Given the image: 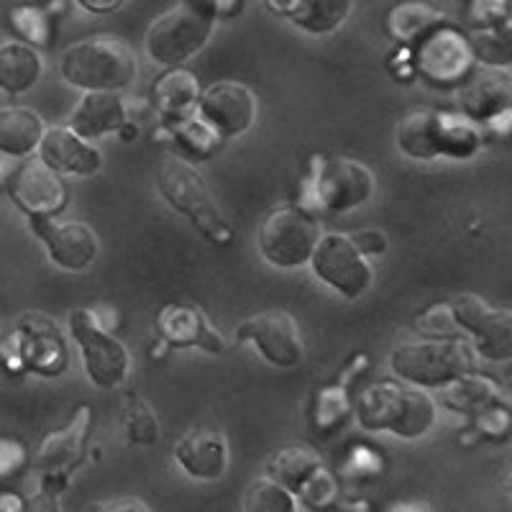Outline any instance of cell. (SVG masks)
Segmentation results:
<instances>
[{
  "label": "cell",
  "mask_w": 512,
  "mask_h": 512,
  "mask_svg": "<svg viewBox=\"0 0 512 512\" xmlns=\"http://www.w3.org/2000/svg\"><path fill=\"white\" fill-rule=\"evenodd\" d=\"M484 144L482 128L464 113L413 111L395 126V146L402 157L415 162L456 159L466 162L479 154Z\"/></svg>",
  "instance_id": "obj_1"
},
{
  "label": "cell",
  "mask_w": 512,
  "mask_h": 512,
  "mask_svg": "<svg viewBox=\"0 0 512 512\" xmlns=\"http://www.w3.org/2000/svg\"><path fill=\"white\" fill-rule=\"evenodd\" d=\"M356 423L367 433H392L402 441H418L436 425V400L405 382H377L361 392L354 405Z\"/></svg>",
  "instance_id": "obj_2"
},
{
  "label": "cell",
  "mask_w": 512,
  "mask_h": 512,
  "mask_svg": "<svg viewBox=\"0 0 512 512\" xmlns=\"http://www.w3.org/2000/svg\"><path fill=\"white\" fill-rule=\"evenodd\" d=\"M136 70L134 49L111 36L77 41L59 62L64 82L85 93H123L134 85Z\"/></svg>",
  "instance_id": "obj_3"
},
{
  "label": "cell",
  "mask_w": 512,
  "mask_h": 512,
  "mask_svg": "<svg viewBox=\"0 0 512 512\" xmlns=\"http://www.w3.org/2000/svg\"><path fill=\"white\" fill-rule=\"evenodd\" d=\"M157 187L172 210L185 216L210 244L228 246L236 236L231 221L221 213L208 182L198 169L180 157H167L159 164Z\"/></svg>",
  "instance_id": "obj_4"
},
{
  "label": "cell",
  "mask_w": 512,
  "mask_h": 512,
  "mask_svg": "<svg viewBox=\"0 0 512 512\" xmlns=\"http://www.w3.org/2000/svg\"><path fill=\"white\" fill-rule=\"evenodd\" d=\"M472 346L461 338H420L405 341L390 351V372L410 387L441 390L474 367Z\"/></svg>",
  "instance_id": "obj_5"
},
{
  "label": "cell",
  "mask_w": 512,
  "mask_h": 512,
  "mask_svg": "<svg viewBox=\"0 0 512 512\" xmlns=\"http://www.w3.org/2000/svg\"><path fill=\"white\" fill-rule=\"evenodd\" d=\"M216 29V16H210L200 6L182 0L175 8H169L146 31V54L162 67H182L195 54L205 49V44Z\"/></svg>",
  "instance_id": "obj_6"
},
{
  "label": "cell",
  "mask_w": 512,
  "mask_h": 512,
  "mask_svg": "<svg viewBox=\"0 0 512 512\" xmlns=\"http://www.w3.org/2000/svg\"><path fill=\"white\" fill-rule=\"evenodd\" d=\"M0 359L13 372H31L39 377H57L67 369V344L49 315L24 313L11 336H6Z\"/></svg>",
  "instance_id": "obj_7"
},
{
  "label": "cell",
  "mask_w": 512,
  "mask_h": 512,
  "mask_svg": "<svg viewBox=\"0 0 512 512\" xmlns=\"http://www.w3.org/2000/svg\"><path fill=\"white\" fill-rule=\"evenodd\" d=\"M323 239L320 221L303 205H277L259 226V251L277 269H300L310 264Z\"/></svg>",
  "instance_id": "obj_8"
},
{
  "label": "cell",
  "mask_w": 512,
  "mask_h": 512,
  "mask_svg": "<svg viewBox=\"0 0 512 512\" xmlns=\"http://www.w3.org/2000/svg\"><path fill=\"white\" fill-rule=\"evenodd\" d=\"M70 333L80 346L82 369L98 390H116L131 374V354L121 338L108 331L100 315L90 308L70 313Z\"/></svg>",
  "instance_id": "obj_9"
},
{
  "label": "cell",
  "mask_w": 512,
  "mask_h": 512,
  "mask_svg": "<svg viewBox=\"0 0 512 512\" xmlns=\"http://www.w3.org/2000/svg\"><path fill=\"white\" fill-rule=\"evenodd\" d=\"M377 190L374 172L367 164L354 159L331 157L313 159V172L308 177V195L313 198V210L320 213H349L372 200Z\"/></svg>",
  "instance_id": "obj_10"
},
{
  "label": "cell",
  "mask_w": 512,
  "mask_h": 512,
  "mask_svg": "<svg viewBox=\"0 0 512 512\" xmlns=\"http://www.w3.org/2000/svg\"><path fill=\"white\" fill-rule=\"evenodd\" d=\"M93 425V410L82 405L70 420L67 428L49 433L36 451V474H39V489L59 497L70 487L75 469L85 461L88 454V433Z\"/></svg>",
  "instance_id": "obj_11"
},
{
  "label": "cell",
  "mask_w": 512,
  "mask_h": 512,
  "mask_svg": "<svg viewBox=\"0 0 512 512\" xmlns=\"http://www.w3.org/2000/svg\"><path fill=\"white\" fill-rule=\"evenodd\" d=\"M474 59L469 36L454 26H441L425 36L413 49V67L433 88H461L474 75Z\"/></svg>",
  "instance_id": "obj_12"
},
{
  "label": "cell",
  "mask_w": 512,
  "mask_h": 512,
  "mask_svg": "<svg viewBox=\"0 0 512 512\" xmlns=\"http://www.w3.org/2000/svg\"><path fill=\"white\" fill-rule=\"evenodd\" d=\"M310 267L323 285L346 300H359L374 282L372 264L351 244L349 233L323 236L310 256Z\"/></svg>",
  "instance_id": "obj_13"
},
{
  "label": "cell",
  "mask_w": 512,
  "mask_h": 512,
  "mask_svg": "<svg viewBox=\"0 0 512 512\" xmlns=\"http://www.w3.org/2000/svg\"><path fill=\"white\" fill-rule=\"evenodd\" d=\"M236 341L254 346L256 354H262L272 367L295 369L305 359L303 331L295 315L287 310H264L251 315L236 328Z\"/></svg>",
  "instance_id": "obj_14"
},
{
  "label": "cell",
  "mask_w": 512,
  "mask_h": 512,
  "mask_svg": "<svg viewBox=\"0 0 512 512\" xmlns=\"http://www.w3.org/2000/svg\"><path fill=\"white\" fill-rule=\"evenodd\" d=\"M461 113L482 128V134L512 136V72H477L459 90Z\"/></svg>",
  "instance_id": "obj_15"
},
{
  "label": "cell",
  "mask_w": 512,
  "mask_h": 512,
  "mask_svg": "<svg viewBox=\"0 0 512 512\" xmlns=\"http://www.w3.org/2000/svg\"><path fill=\"white\" fill-rule=\"evenodd\" d=\"M8 195L13 203L24 210L26 218H57L67 208V185L62 175L36 159H26L11 169V177L6 182Z\"/></svg>",
  "instance_id": "obj_16"
},
{
  "label": "cell",
  "mask_w": 512,
  "mask_h": 512,
  "mask_svg": "<svg viewBox=\"0 0 512 512\" xmlns=\"http://www.w3.org/2000/svg\"><path fill=\"white\" fill-rule=\"evenodd\" d=\"M259 103L254 90L241 82H216L203 90L195 108V116L218 136V139H236L244 136L256 121Z\"/></svg>",
  "instance_id": "obj_17"
},
{
  "label": "cell",
  "mask_w": 512,
  "mask_h": 512,
  "mask_svg": "<svg viewBox=\"0 0 512 512\" xmlns=\"http://www.w3.org/2000/svg\"><path fill=\"white\" fill-rule=\"evenodd\" d=\"M29 226L47 249L49 262L62 272H85L98 259V233L88 223H59L57 218H31Z\"/></svg>",
  "instance_id": "obj_18"
},
{
  "label": "cell",
  "mask_w": 512,
  "mask_h": 512,
  "mask_svg": "<svg viewBox=\"0 0 512 512\" xmlns=\"http://www.w3.org/2000/svg\"><path fill=\"white\" fill-rule=\"evenodd\" d=\"M175 461L195 482H218L228 472V441L213 428H192L177 441Z\"/></svg>",
  "instance_id": "obj_19"
},
{
  "label": "cell",
  "mask_w": 512,
  "mask_h": 512,
  "mask_svg": "<svg viewBox=\"0 0 512 512\" xmlns=\"http://www.w3.org/2000/svg\"><path fill=\"white\" fill-rule=\"evenodd\" d=\"M39 159L57 175L90 177L103 167L98 146L75 134L70 126H52L39 144Z\"/></svg>",
  "instance_id": "obj_20"
},
{
  "label": "cell",
  "mask_w": 512,
  "mask_h": 512,
  "mask_svg": "<svg viewBox=\"0 0 512 512\" xmlns=\"http://www.w3.org/2000/svg\"><path fill=\"white\" fill-rule=\"evenodd\" d=\"M159 333L172 349H200L205 354H223L228 349L226 338L195 305H167L159 313Z\"/></svg>",
  "instance_id": "obj_21"
},
{
  "label": "cell",
  "mask_w": 512,
  "mask_h": 512,
  "mask_svg": "<svg viewBox=\"0 0 512 512\" xmlns=\"http://www.w3.org/2000/svg\"><path fill=\"white\" fill-rule=\"evenodd\" d=\"M131 121V108L121 93H85L72 111L67 126L82 139H100V136L123 131Z\"/></svg>",
  "instance_id": "obj_22"
},
{
  "label": "cell",
  "mask_w": 512,
  "mask_h": 512,
  "mask_svg": "<svg viewBox=\"0 0 512 512\" xmlns=\"http://www.w3.org/2000/svg\"><path fill=\"white\" fill-rule=\"evenodd\" d=\"M277 16L290 18L310 36L333 34L351 16L354 0H267Z\"/></svg>",
  "instance_id": "obj_23"
},
{
  "label": "cell",
  "mask_w": 512,
  "mask_h": 512,
  "mask_svg": "<svg viewBox=\"0 0 512 512\" xmlns=\"http://www.w3.org/2000/svg\"><path fill=\"white\" fill-rule=\"evenodd\" d=\"M47 134V123L34 108L6 105L0 108V154L6 159H29L39 152V144Z\"/></svg>",
  "instance_id": "obj_24"
},
{
  "label": "cell",
  "mask_w": 512,
  "mask_h": 512,
  "mask_svg": "<svg viewBox=\"0 0 512 512\" xmlns=\"http://www.w3.org/2000/svg\"><path fill=\"white\" fill-rule=\"evenodd\" d=\"M203 95L198 77L185 67H172L164 72L152 85V105L154 111L162 113L164 118H185L195 113L198 100Z\"/></svg>",
  "instance_id": "obj_25"
},
{
  "label": "cell",
  "mask_w": 512,
  "mask_h": 512,
  "mask_svg": "<svg viewBox=\"0 0 512 512\" xmlns=\"http://www.w3.org/2000/svg\"><path fill=\"white\" fill-rule=\"evenodd\" d=\"M44 59L39 49L24 41H6L0 44V93L21 95L41 80Z\"/></svg>",
  "instance_id": "obj_26"
},
{
  "label": "cell",
  "mask_w": 512,
  "mask_h": 512,
  "mask_svg": "<svg viewBox=\"0 0 512 512\" xmlns=\"http://www.w3.org/2000/svg\"><path fill=\"white\" fill-rule=\"evenodd\" d=\"M446 24V16L438 8L420 3V0L397 3L390 11V16H387V31L405 49H415L425 36Z\"/></svg>",
  "instance_id": "obj_27"
},
{
  "label": "cell",
  "mask_w": 512,
  "mask_h": 512,
  "mask_svg": "<svg viewBox=\"0 0 512 512\" xmlns=\"http://www.w3.org/2000/svg\"><path fill=\"white\" fill-rule=\"evenodd\" d=\"M441 400L448 410L474 418L482 410L502 402V392L489 377L469 372L464 377L454 379L451 384H446V387H441Z\"/></svg>",
  "instance_id": "obj_28"
},
{
  "label": "cell",
  "mask_w": 512,
  "mask_h": 512,
  "mask_svg": "<svg viewBox=\"0 0 512 512\" xmlns=\"http://www.w3.org/2000/svg\"><path fill=\"white\" fill-rule=\"evenodd\" d=\"M472 338V351L484 361H510L512 359V310L489 308L482 315Z\"/></svg>",
  "instance_id": "obj_29"
},
{
  "label": "cell",
  "mask_w": 512,
  "mask_h": 512,
  "mask_svg": "<svg viewBox=\"0 0 512 512\" xmlns=\"http://www.w3.org/2000/svg\"><path fill=\"white\" fill-rule=\"evenodd\" d=\"M318 466H323V461H320V456L315 454L313 448L287 446L267 459V477L274 479V482H280L282 487L295 492L297 497L300 487L308 482V477Z\"/></svg>",
  "instance_id": "obj_30"
},
{
  "label": "cell",
  "mask_w": 512,
  "mask_h": 512,
  "mask_svg": "<svg viewBox=\"0 0 512 512\" xmlns=\"http://www.w3.org/2000/svg\"><path fill=\"white\" fill-rule=\"evenodd\" d=\"M474 59L489 70H510L512 67V24L489 26V29H477L469 36Z\"/></svg>",
  "instance_id": "obj_31"
},
{
  "label": "cell",
  "mask_w": 512,
  "mask_h": 512,
  "mask_svg": "<svg viewBox=\"0 0 512 512\" xmlns=\"http://www.w3.org/2000/svg\"><path fill=\"white\" fill-rule=\"evenodd\" d=\"M164 128H167L172 139L177 141L182 152L192 154V157L208 159L216 154V149L221 146L223 139H218L198 116H185V118H169L164 121Z\"/></svg>",
  "instance_id": "obj_32"
},
{
  "label": "cell",
  "mask_w": 512,
  "mask_h": 512,
  "mask_svg": "<svg viewBox=\"0 0 512 512\" xmlns=\"http://www.w3.org/2000/svg\"><path fill=\"white\" fill-rule=\"evenodd\" d=\"M121 423L128 443H136V446H154V443H159V436H162L157 413L141 397H128L126 405H123Z\"/></svg>",
  "instance_id": "obj_33"
},
{
  "label": "cell",
  "mask_w": 512,
  "mask_h": 512,
  "mask_svg": "<svg viewBox=\"0 0 512 512\" xmlns=\"http://www.w3.org/2000/svg\"><path fill=\"white\" fill-rule=\"evenodd\" d=\"M244 512H297V497L280 482L259 477L246 489Z\"/></svg>",
  "instance_id": "obj_34"
},
{
  "label": "cell",
  "mask_w": 512,
  "mask_h": 512,
  "mask_svg": "<svg viewBox=\"0 0 512 512\" xmlns=\"http://www.w3.org/2000/svg\"><path fill=\"white\" fill-rule=\"evenodd\" d=\"M13 34L34 49H47L52 44V21L39 6H18L8 16Z\"/></svg>",
  "instance_id": "obj_35"
},
{
  "label": "cell",
  "mask_w": 512,
  "mask_h": 512,
  "mask_svg": "<svg viewBox=\"0 0 512 512\" xmlns=\"http://www.w3.org/2000/svg\"><path fill=\"white\" fill-rule=\"evenodd\" d=\"M297 500L313 512L331 510L338 500V479L333 477V472H328L326 466H318L308 477V482L300 487Z\"/></svg>",
  "instance_id": "obj_36"
},
{
  "label": "cell",
  "mask_w": 512,
  "mask_h": 512,
  "mask_svg": "<svg viewBox=\"0 0 512 512\" xmlns=\"http://www.w3.org/2000/svg\"><path fill=\"white\" fill-rule=\"evenodd\" d=\"M351 405L349 397H346L344 387H328L318 395L315 402V425H318L320 433H328L333 428L344 423V418L349 415Z\"/></svg>",
  "instance_id": "obj_37"
},
{
  "label": "cell",
  "mask_w": 512,
  "mask_h": 512,
  "mask_svg": "<svg viewBox=\"0 0 512 512\" xmlns=\"http://www.w3.org/2000/svg\"><path fill=\"white\" fill-rule=\"evenodd\" d=\"M415 328L418 333H423V338H459L461 331L456 326L454 313H451V305L441 303L428 308L425 313L418 315L415 320Z\"/></svg>",
  "instance_id": "obj_38"
},
{
  "label": "cell",
  "mask_w": 512,
  "mask_h": 512,
  "mask_svg": "<svg viewBox=\"0 0 512 512\" xmlns=\"http://www.w3.org/2000/svg\"><path fill=\"white\" fill-rule=\"evenodd\" d=\"M474 423H477V431L482 433L484 438L502 441V438L510 436L512 431V413L502 405V402H497V405H492V408L474 415Z\"/></svg>",
  "instance_id": "obj_39"
},
{
  "label": "cell",
  "mask_w": 512,
  "mask_h": 512,
  "mask_svg": "<svg viewBox=\"0 0 512 512\" xmlns=\"http://www.w3.org/2000/svg\"><path fill=\"white\" fill-rule=\"evenodd\" d=\"M510 0H469V24L474 29L505 24Z\"/></svg>",
  "instance_id": "obj_40"
},
{
  "label": "cell",
  "mask_w": 512,
  "mask_h": 512,
  "mask_svg": "<svg viewBox=\"0 0 512 512\" xmlns=\"http://www.w3.org/2000/svg\"><path fill=\"white\" fill-rule=\"evenodd\" d=\"M351 244L361 251V254L367 256H382L387 254L390 249V239H387V233L379 231V228H361V231L349 233Z\"/></svg>",
  "instance_id": "obj_41"
},
{
  "label": "cell",
  "mask_w": 512,
  "mask_h": 512,
  "mask_svg": "<svg viewBox=\"0 0 512 512\" xmlns=\"http://www.w3.org/2000/svg\"><path fill=\"white\" fill-rule=\"evenodd\" d=\"M26 466V448L18 441L0 436V479L18 474Z\"/></svg>",
  "instance_id": "obj_42"
},
{
  "label": "cell",
  "mask_w": 512,
  "mask_h": 512,
  "mask_svg": "<svg viewBox=\"0 0 512 512\" xmlns=\"http://www.w3.org/2000/svg\"><path fill=\"white\" fill-rule=\"evenodd\" d=\"M82 512H152L141 497H111V500L90 502Z\"/></svg>",
  "instance_id": "obj_43"
},
{
  "label": "cell",
  "mask_w": 512,
  "mask_h": 512,
  "mask_svg": "<svg viewBox=\"0 0 512 512\" xmlns=\"http://www.w3.org/2000/svg\"><path fill=\"white\" fill-rule=\"evenodd\" d=\"M21 512H62L59 507V497L49 495V492H36V495L26 497L24 500V510Z\"/></svg>",
  "instance_id": "obj_44"
},
{
  "label": "cell",
  "mask_w": 512,
  "mask_h": 512,
  "mask_svg": "<svg viewBox=\"0 0 512 512\" xmlns=\"http://www.w3.org/2000/svg\"><path fill=\"white\" fill-rule=\"evenodd\" d=\"M195 6H200L203 11H208L210 16H233V13L241 8V0H190Z\"/></svg>",
  "instance_id": "obj_45"
},
{
  "label": "cell",
  "mask_w": 512,
  "mask_h": 512,
  "mask_svg": "<svg viewBox=\"0 0 512 512\" xmlns=\"http://www.w3.org/2000/svg\"><path fill=\"white\" fill-rule=\"evenodd\" d=\"M82 11L93 13V16H105V13H116L126 6V0H75Z\"/></svg>",
  "instance_id": "obj_46"
},
{
  "label": "cell",
  "mask_w": 512,
  "mask_h": 512,
  "mask_svg": "<svg viewBox=\"0 0 512 512\" xmlns=\"http://www.w3.org/2000/svg\"><path fill=\"white\" fill-rule=\"evenodd\" d=\"M24 510V497L13 492H0V512H21Z\"/></svg>",
  "instance_id": "obj_47"
},
{
  "label": "cell",
  "mask_w": 512,
  "mask_h": 512,
  "mask_svg": "<svg viewBox=\"0 0 512 512\" xmlns=\"http://www.w3.org/2000/svg\"><path fill=\"white\" fill-rule=\"evenodd\" d=\"M505 487H507V495L512 497V472L507 474V479H505Z\"/></svg>",
  "instance_id": "obj_48"
},
{
  "label": "cell",
  "mask_w": 512,
  "mask_h": 512,
  "mask_svg": "<svg viewBox=\"0 0 512 512\" xmlns=\"http://www.w3.org/2000/svg\"><path fill=\"white\" fill-rule=\"evenodd\" d=\"M3 341H6V333H3V328H0V349H3Z\"/></svg>",
  "instance_id": "obj_49"
},
{
  "label": "cell",
  "mask_w": 512,
  "mask_h": 512,
  "mask_svg": "<svg viewBox=\"0 0 512 512\" xmlns=\"http://www.w3.org/2000/svg\"><path fill=\"white\" fill-rule=\"evenodd\" d=\"M34 3H44V0H34Z\"/></svg>",
  "instance_id": "obj_50"
}]
</instances>
